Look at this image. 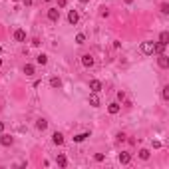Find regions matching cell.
I'll list each match as a JSON object with an SVG mask.
<instances>
[{"label":"cell","mask_w":169,"mask_h":169,"mask_svg":"<svg viewBox=\"0 0 169 169\" xmlns=\"http://www.w3.org/2000/svg\"><path fill=\"white\" fill-rule=\"evenodd\" d=\"M0 143L4 145V147H10V145L14 143V137L8 135V133H2V135H0Z\"/></svg>","instance_id":"obj_1"},{"label":"cell","mask_w":169,"mask_h":169,"mask_svg":"<svg viewBox=\"0 0 169 169\" xmlns=\"http://www.w3.org/2000/svg\"><path fill=\"white\" fill-rule=\"evenodd\" d=\"M157 64H159V68L167 70V68H169V56H167V54H159V58H157Z\"/></svg>","instance_id":"obj_2"},{"label":"cell","mask_w":169,"mask_h":169,"mask_svg":"<svg viewBox=\"0 0 169 169\" xmlns=\"http://www.w3.org/2000/svg\"><path fill=\"white\" fill-rule=\"evenodd\" d=\"M153 46H155V42H143L141 44V52L149 56V54H153Z\"/></svg>","instance_id":"obj_3"},{"label":"cell","mask_w":169,"mask_h":169,"mask_svg":"<svg viewBox=\"0 0 169 169\" xmlns=\"http://www.w3.org/2000/svg\"><path fill=\"white\" fill-rule=\"evenodd\" d=\"M48 20L58 22V20H60V10H58V8H50V10H48Z\"/></svg>","instance_id":"obj_4"},{"label":"cell","mask_w":169,"mask_h":169,"mask_svg":"<svg viewBox=\"0 0 169 169\" xmlns=\"http://www.w3.org/2000/svg\"><path fill=\"white\" fill-rule=\"evenodd\" d=\"M78 20H80V16H78V12H76V10H70V12H68V22L76 26V24H78Z\"/></svg>","instance_id":"obj_5"},{"label":"cell","mask_w":169,"mask_h":169,"mask_svg":"<svg viewBox=\"0 0 169 169\" xmlns=\"http://www.w3.org/2000/svg\"><path fill=\"white\" fill-rule=\"evenodd\" d=\"M90 90H92V92H101V82L100 80H90Z\"/></svg>","instance_id":"obj_6"},{"label":"cell","mask_w":169,"mask_h":169,"mask_svg":"<svg viewBox=\"0 0 169 169\" xmlns=\"http://www.w3.org/2000/svg\"><path fill=\"white\" fill-rule=\"evenodd\" d=\"M82 64H84L86 68H92V66H94V58L90 56V54H84V56H82Z\"/></svg>","instance_id":"obj_7"},{"label":"cell","mask_w":169,"mask_h":169,"mask_svg":"<svg viewBox=\"0 0 169 169\" xmlns=\"http://www.w3.org/2000/svg\"><path fill=\"white\" fill-rule=\"evenodd\" d=\"M131 161V155L127 153V151H121L120 153V163H123V165H127Z\"/></svg>","instance_id":"obj_8"},{"label":"cell","mask_w":169,"mask_h":169,"mask_svg":"<svg viewBox=\"0 0 169 169\" xmlns=\"http://www.w3.org/2000/svg\"><path fill=\"white\" fill-rule=\"evenodd\" d=\"M14 40H16V42H24V40H26V32H24V30H16V32H14Z\"/></svg>","instance_id":"obj_9"},{"label":"cell","mask_w":169,"mask_h":169,"mask_svg":"<svg viewBox=\"0 0 169 169\" xmlns=\"http://www.w3.org/2000/svg\"><path fill=\"white\" fill-rule=\"evenodd\" d=\"M90 106H94V107L100 106V97H97V94H96V92L90 94Z\"/></svg>","instance_id":"obj_10"},{"label":"cell","mask_w":169,"mask_h":169,"mask_svg":"<svg viewBox=\"0 0 169 169\" xmlns=\"http://www.w3.org/2000/svg\"><path fill=\"white\" fill-rule=\"evenodd\" d=\"M52 141H54L56 145H62V143H64V135L60 133V131H56V133L52 135Z\"/></svg>","instance_id":"obj_11"},{"label":"cell","mask_w":169,"mask_h":169,"mask_svg":"<svg viewBox=\"0 0 169 169\" xmlns=\"http://www.w3.org/2000/svg\"><path fill=\"white\" fill-rule=\"evenodd\" d=\"M120 104H110V106H107V111H110L111 116H116V113H120Z\"/></svg>","instance_id":"obj_12"},{"label":"cell","mask_w":169,"mask_h":169,"mask_svg":"<svg viewBox=\"0 0 169 169\" xmlns=\"http://www.w3.org/2000/svg\"><path fill=\"white\" fill-rule=\"evenodd\" d=\"M56 163H58L60 167H66V165H68V159H66V155H62V153H60L58 157H56Z\"/></svg>","instance_id":"obj_13"},{"label":"cell","mask_w":169,"mask_h":169,"mask_svg":"<svg viewBox=\"0 0 169 169\" xmlns=\"http://www.w3.org/2000/svg\"><path fill=\"white\" fill-rule=\"evenodd\" d=\"M50 86H52V88H60V86H62V80H60V78H56V76L50 78Z\"/></svg>","instance_id":"obj_14"},{"label":"cell","mask_w":169,"mask_h":169,"mask_svg":"<svg viewBox=\"0 0 169 169\" xmlns=\"http://www.w3.org/2000/svg\"><path fill=\"white\" fill-rule=\"evenodd\" d=\"M159 42L167 46V44H169V32H161L159 34Z\"/></svg>","instance_id":"obj_15"},{"label":"cell","mask_w":169,"mask_h":169,"mask_svg":"<svg viewBox=\"0 0 169 169\" xmlns=\"http://www.w3.org/2000/svg\"><path fill=\"white\" fill-rule=\"evenodd\" d=\"M36 127H38L40 131H44L46 127H48V121H46V120H38V121H36Z\"/></svg>","instance_id":"obj_16"},{"label":"cell","mask_w":169,"mask_h":169,"mask_svg":"<svg viewBox=\"0 0 169 169\" xmlns=\"http://www.w3.org/2000/svg\"><path fill=\"white\" fill-rule=\"evenodd\" d=\"M153 52H157V54H163V52H165V44L157 42V44L153 46Z\"/></svg>","instance_id":"obj_17"},{"label":"cell","mask_w":169,"mask_h":169,"mask_svg":"<svg viewBox=\"0 0 169 169\" xmlns=\"http://www.w3.org/2000/svg\"><path fill=\"white\" fill-rule=\"evenodd\" d=\"M86 137H90V133H88V131H86V133H78V135H74V141H78V143H80V141H84Z\"/></svg>","instance_id":"obj_18"},{"label":"cell","mask_w":169,"mask_h":169,"mask_svg":"<svg viewBox=\"0 0 169 169\" xmlns=\"http://www.w3.org/2000/svg\"><path fill=\"white\" fill-rule=\"evenodd\" d=\"M24 74H26V76H34V66H32V64H26V66H24Z\"/></svg>","instance_id":"obj_19"},{"label":"cell","mask_w":169,"mask_h":169,"mask_svg":"<svg viewBox=\"0 0 169 169\" xmlns=\"http://www.w3.org/2000/svg\"><path fill=\"white\" fill-rule=\"evenodd\" d=\"M36 62H38L40 66H44V64H48V56H44V54H40L38 58H36Z\"/></svg>","instance_id":"obj_20"},{"label":"cell","mask_w":169,"mask_h":169,"mask_svg":"<svg viewBox=\"0 0 169 169\" xmlns=\"http://www.w3.org/2000/svg\"><path fill=\"white\" fill-rule=\"evenodd\" d=\"M149 155H151L149 149H139V157H141L143 161H145V159H149Z\"/></svg>","instance_id":"obj_21"},{"label":"cell","mask_w":169,"mask_h":169,"mask_svg":"<svg viewBox=\"0 0 169 169\" xmlns=\"http://www.w3.org/2000/svg\"><path fill=\"white\" fill-rule=\"evenodd\" d=\"M86 42V36H84V34H78L76 36V44H84Z\"/></svg>","instance_id":"obj_22"},{"label":"cell","mask_w":169,"mask_h":169,"mask_svg":"<svg viewBox=\"0 0 169 169\" xmlns=\"http://www.w3.org/2000/svg\"><path fill=\"white\" fill-rule=\"evenodd\" d=\"M161 12H163V14H169V4H167V2L161 4Z\"/></svg>","instance_id":"obj_23"},{"label":"cell","mask_w":169,"mask_h":169,"mask_svg":"<svg viewBox=\"0 0 169 169\" xmlns=\"http://www.w3.org/2000/svg\"><path fill=\"white\" fill-rule=\"evenodd\" d=\"M161 96H163V100H169V88L167 86L163 88V94H161Z\"/></svg>","instance_id":"obj_24"},{"label":"cell","mask_w":169,"mask_h":169,"mask_svg":"<svg viewBox=\"0 0 169 169\" xmlns=\"http://www.w3.org/2000/svg\"><path fill=\"white\" fill-rule=\"evenodd\" d=\"M117 100L123 101V100H126V94H123V92H117Z\"/></svg>","instance_id":"obj_25"},{"label":"cell","mask_w":169,"mask_h":169,"mask_svg":"<svg viewBox=\"0 0 169 169\" xmlns=\"http://www.w3.org/2000/svg\"><path fill=\"white\" fill-rule=\"evenodd\" d=\"M96 161H104V153H96Z\"/></svg>","instance_id":"obj_26"},{"label":"cell","mask_w":169,"mask_h":169,"mask_svg":"<svg viewBox=\"0 0 169 169\" xmlns=\"http://www.w3.org/2000/svg\"><path fill=\"white\" fill-rule=\"evenodd\" d=\"M58 6H60V8H64V6H66V0H58Z\"/></svg>","instance_id":"obj_27"},{"label":"cell","mask_w":169,"mask_h":169,"mask_svg":"<svg viewBox=\"0 0 169 169\" xmlns=\"http://www.w3.org/2000/svg\"><path fill=\"white\" fill-rule=\"evenodd\" d=\"M24 4H26V6H30V4H32V0H24Z\"/></svg>","instance_id":"obj_28"},{"label":"cell","mask_w":169,"mask_h":169,"mask_svg":"<svg viewBox=\"0 0 169 169\" xmlns=\"http://www.w3.org/2000/svg\"><path fill=\"white\" fill-rule=\"evenodd\" d=\"M0 131H4V123L2 121H0Z\"/></svg>","instance_id":"obj_29"},{"label":"cell","mask_w":169,"mask_h":169,"mask_svg":"<svg viewBox=\"0 0 169 169\" xmlns=\"http://www.w3.org/2000/svg\"><path fill=\"white\" fill-rule=\"evenodd\" d=\"M123 2H126V4H131V2H133V0H123Z\"/></svg>","instance_id":"obj_30"},{"label":"cell","mask_w":169,"mask_h":169,"mask_svg":"<svg viewBox=\"0 0 169 169\" xmlns=\"http://www.w3.org/2000/svg\"><path fill=\"white\" fill-rule=\"evenodd\" d=\"M80 2H82V4H86V2H90V0H80Z\"/></svg>","instance_id":"obj_31"},{"label":"cell","mask_w":169,"mask_h":169,"mask_svg":"<svg viewBox=\"0 0 169 169\" xmlns=\"http://www.w3.org/2000/svg\"><path fill=\"white\" fill-rule=\"evenodd\" d=\"M44 2H52V0H44Z\"/></svg>","instance_id":"obj_32"},{"label":"cell","mask_w":169,"mask_h":169,"mask_svg":"<svg viewBox=\"0 0 169 169\" xmlns=\"http://www.w3.org/2000/svg\"><path fill=\"white\" fill-rule=\"evenodd\" d=\"M0 66H2V60H0Z\"/></svg>","instance_id":"obj_33"},{"label":"cell","mask_w":169,"mask_h":169,"mask_svg":"<svg viewBox=\"0 0 169 169\" xmlns=\"http://www.w3.org/2000/svg\"><path fill=\"white\" fill-rule=\"evenodd\" d=\"M12 2H18V0H12Z\"/></svg>","instance_id":"obj_34"}]
</instances>
